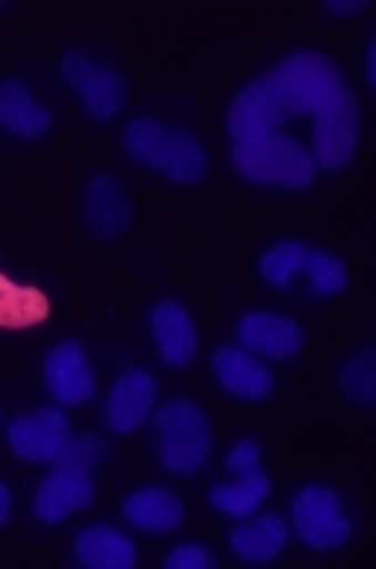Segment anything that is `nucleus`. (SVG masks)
I'll return each instance as SVG.
<instances>
[{"label": "nucleus", "mask_w": 376, "mask_h": 569, "mask_svg": "<svg viewBox=\"0 0 376 569\" xmlns=\"http://www.w3.org/2000/svg\"><path fill=\"white\" fill-rule=\"evenodd\" d=\"M345 94L353 91L334 59L318 56V51H294L275 71L243 87L240 99L227 110V130H232V142L278 134L286 118L322 114V110L337 107Z\"/></svg>", "instance_id": "obj_1"}, {"label": "nucleus", "mask_w": 376, "mask_h": 569, "mask_svg": "<svg viewBox=\"0 0 376 569\" xmlns=\"http://www.w3.org/2000/svg\"><path fill=\"white\" fill-rule=\"evenodd\" d=\"M122 146L138 166L157 169V173H165L169 181H181V184L201 181L204 169H209L204 146L196 142L193 134L173 130V126L157 122V118H134V122L125 126Z\"/></svg>", "instance_id": "obj_2"}, {"label": "nucleus", "mask_w": 376, "mask_h": 569, "mask_svg": "<svg viewBox=\"0 0 376 569\" xmlns=\"http://www.w3.org/2000/svg\"><path fill=\"white\" fill-rule=\"evenodd\" d=\"M232 161L247 181L275 184V189H306L314 181V153L291 134H263L247 142H232Z\"/></svg>", "instance_id": "obj_3"}, {"label": "nucleus", "mask_w": 376, "mask_h": 569, "mask_svg": "<svg viewBox=\"0 0 376 569\" xmlns=\"http://www.w3.org/2000/svg\"><path fill=\"white\" fill-rule=\"evenodd\" d=\"M212 425L193 401H169L157 409V460L176 476H193L209 463Z\"/></svg>", "instance_id": "obj_4"}, {"label": "nucleus", "mask_w": 376, "mask_h": 569, "mask_svg": "<svg viewBox=\"0 0 376 569\" xmlns=\"http://www.w3.org/2000/svg\"><path fill=\"white\" fill-rule=\"evenodd\" d=\"M260 271L271 287H291L294 276H306L318 295H337L349 283V271H345V263L337 256L298 240H283L275 248H267V256L260 260Z\"/></svg>", "instance_id": "obj_5"}, {"label": "nucleus", "mask_w": 376, "mask_h": 569, "mask_svg": "<svg viewBox=\"0 0 376 569\" xmlns=\"http://www.w3.org/2000/svg\"><path fill=\"white\" fill-rule=\"evenodd\" d=\"M291 527L309 550H337L353 535L334 487H302L291 502Z\"/></svg>", "instance_id": "obj_6"}, {"label": "nucleus", "mask_w": 376, "mask_h": 569, "mask_svg": "<svg viewBox=\"0 0 376 569\" xmlns=\"http://www.w3.org/2000/svg\"><path fill=\"white\" fill-rule=\"evenodd\" d=\"M59 71H63V79H68V83L79 91L87 114L99 118V122L114 118L118 110L125 107V79L118 76V71L91 63L83 51H68V56H63V63H59Z\"/></svg>", "instance_id": "obj_7"}, {"label": "nucleus", "mask_w": 376, "mask_h": 569, "mask_svg": "<svg viewBox=\"0 0 376 569\" xmlns=\"http://www.w3.org/2000/svg\"><path fill=\"white\" fill-rule=\"evenodd\" d=\"M314 166L318 169H345L357 153L360 138V107L353 94H345L337 107L314 114Z\"/></svg>", "instance_id": "obj_8"}, {"label": "nucleus", "mask_w": 376, "mask_h": 569, "mask_svg": "<svg viewBox=\"0 0 376 569\" xmlns=\"http://www.w3.org/2000/svg\"><path fill=\"white\" fill-rule=\"evenodd\" d=\"M71 425L59 409H35V412H20L9 425V445L20 460L32 463H51L59 456V448L68 445Z\"/></svg>", "instance_id": "obj_9"}, {"label": "nucleus", "mask_w": 376, "mask_h": 569, "mask_svg": "<svg viewBox=\"0 0 376 569\" xmlns=\"http://www.w3.org/2000/svg\"><path fill=\"white\" fill-rule=\"evenodd\" d=\"M94 499V479L91 471H75V468H55L48 479L40 483L32 502V515L40 522H63L75 511L91 507Z\"/></svg>", "instance_id": "obj_10"}, {"label": "nucleus", "mask_w": 376, "mask_h": 569, "mask_svg": "<svg viewBox=\"0 0 376 569\" xmlns=\"http://www.w3.org/2000/svg\"><path fill=\"white\" fill-rule=\"evenodd\" d=\"M43 381H48L51 397L63 405H87L94 397V369L75 342H59L43 358Z\"/></svg>", "instance_id": "obj_11"}, {"label": "nucleus", "mask_w": 376, "mask_h": 569, "mask_svg": "<svg viewBox=\"0 0 376 569\" xmlns=\"http://www.w3.org/2000/svg\"><path fill=\"white\" fill-rule=\"evenodd\" d=\"M157 401V381L145 369H125L106 397V425L114 432H138Z\"/></svg>", "instance_id": "obj_12"}, {"label": "nucleus", "mask_w": 376, "mask_h": 569, "mask_svg": "<svg viewBox=\"0 0 376 569\" xmlns=\"http://www.w3.org/2000/svg\"><path fill=\"white\" fill-rule=\"evenodd\" d=\"M212 369H216L220 386L232 397H240V401H263L275 389L271 369L243 346H220L216 358H212Z\"/></svg>", "instance_id": "obj_13"}, {"label": "nucleus", "mask_w": 376, "mask_h": 569, "mask_svg": "<svg viewBox=\"0 0 376 569\" xmlns=\"http://www.w3.org/2000/svg\"><path fill=\"white\" fill-rule=\"evenodd\" d=\"M240 346L247 353H263V358H294L302 350V327L283 315H243L240 319Z\"/></svg>", "instance_id": "obj_14"}, {"label": "nucleus", "mask_w": 376, "mask_h": 569, "mask_svg": "<svg viewBox=\"0 0 376 569\" xmlns=\"http://www.w3.org/2000/svg\"><path fill=\"white\" fill-rule=\"evenodd\" d=\"M0 126L24 142H35L51 130V110L35 99L24 79H4L0 83Z\"/></svg>", "instance_id": "obj_15"}, {"label": "nucleus", "mask_w": 376, "mask_h": 569, "mask_svg": "<svg viewBox=\"0 0 376 569\" xmlns=\"http://www.w3.org/2000/svg\"><path fill=\"white\" fill-rule=\"evenodd\" d=\"M87 224H91L94 236H102V240H114V236H122L125 228H130V197H125L122 181L118 177H91L87 181Z\"/></svg>", "instance_id": "obj_16"}, {"label": "nucleus", "mask_w": 376, "mask_h": 569, "mask_svg": "<svg viewBox=\"0 0 376 569\" xmlns=\"http://www.w3.org/2000/svg\"><path fill=\"white\" fill-rule=\"evenodd\" d=\"M150 330H153V342H157L161 358L169 366H189L196 358V327L189 319V310L181 302H157L150 310Z\"/></svg>", "instance_id": "obj_17"}, {"label": "nucleus", "mask_w": 376, "mask_h": 569, "mask_svg": "<svg viewBox=\"0 0 376 569\" xmlns=\"http://www.w3.org/2000/svg\"><path fill=\"white\" fill-rule=\"evenodd\" d=\"M286 538H291V530H286V522L278 515H260V519H251L232 530V550L235 558L251 561V566H263V561H275L283 553Z\"/></svg>", "instance_id": "obj_18"}, {"label": "nucleus", "mask_w": 376, "mask_h": 569, "mask_svg": "<svg viewBox=\"0 0 376 569\" xmlns=\"http://www.w3.org/2000/svg\"><path fill=\"white\" fill-rule=\"evenodd\" d=\"M122 515L134 522L138 530H150V535H165V530H176L184 519V507L173 491L165 487H150V491H138L122 502Z\"/></svg>", "instance_id": "obj_19"}, {"label": "nucleus", "mask_w": 376, "mask_h": 569, "mask_svg": "<svg viewBox=\"0 0 376 569\" xmlns=\"http://www.w3.org/2000/svg\"><path fill=\"white\" fill-rule=\"evenodd\" d=\"M75 558L91 569H130L138 561V550L114 527H91L75 538Z\"/></svg>", "instance_id": "obj_20"}, {"label": "nucleus", "mask_w": 376, "mask_h": 569, "mask_svg": "<svg viewBox=\"0 0 376 569\" xmlns=\"http://www.w3.org/2000/svg\"><path fill=\"white\" fill-rule=\"evenodd\" d=\"M48 295L35 291V287H20L9 276H0V327L4 330H24L40 327L48 319Z\"/></svg>", "instance_id": "obj_21"}, {"label": "nucleus", "mask_w": 376, "mask_h": 569, "mask_svg": "<svg viewBox=\"0 0 376 569\" xmlns=\"http://www.w3.org/2000/svg\"><path fill=\"white\" fill-rule=\"evenodd\" d=\"M271 495V479L263 476L260 468L251 471H240V479L235 483H220L212 487V507L224 515H235V519H247V515H255L263 507V499Z\"/></svg>", "instance_id": "obj_22"}, {"label": "nucleus", "mask_w": 376, "mask_h": 569, "mask_svg": "<svg viewBox=\"0 0 376 569\" xmlns=\"http://www.w3.org/2000/svg\"><path fill=\"white\" fill-rule=\"evenodd\" d=\"M342 393L357 409H373L376 405V346H365V350H357V358L345 361Z\"/></svg>", "instance_id": "obj_23"}, {"label": "nucleus", "mask_w": 376, "mask_h": 569, "mask_svg": "<svg viewBox=\"0 0 376 569\" xmlns=\"http://www.w3.org/2000/svg\"><path fill=\"white\" fill-rule=\"evenodd\" d=\"M106 456H110V448H106V440H99V436H75V440L68 436V445L59 448V456L51 463H55V468L94 471L99 463H106Z\"/></svg>", "instance_id": "obj_24"}, {"label": "nucleus", "mask_w": 376, "mask_h": 569, "mask_svg": "<svg viewBox=\"0 0 376 569\" xmlns=\"http://www.w3.org/2000/svg\"><path fill=\"white\" fill-rule=\"evenodd\" d=\"M209 566H212V558L204 546H176L165 558V569H209Z\"/></svg>", "instance_id": "obj_25"}, {"label": "nucleus", "mask_w": 376, "mask_h": 569, "mask_svg": "<svg viewBox=\"0 0 376 569\" xmlns=\"http://www.w3.org/2000/svg\"><path fill=\"white\" fill-rule=\"evenodd\" d=\"M260 445H255V440H240V445L232 448V452H227V471H235V476H240V471H251V468H260Z\"/></svg>", "instance_id": "obj_26"}, {"label": "nucleus", "mask_w": 376, "mask_h": 569, "mask_svg": "<svg viewBox=\"0 0 376 569\" xmlns=\"http://www.w3.org/2000/svg\"><path fill=\"white\" fill-rule=\"evenodd\" d=\"M368 0H326V12L329 17H357V12H365Z\"/></svg>", "instance_id": "obj_27"}, {"label": "nucleus", "mask_w": 376, "mask_h": 569, "mask_svg": "<svg viewBox=\"0 0 376 569\" xmlns=\"http://www.w3.org/2000/svg\"><path fill=\"white\" fill-rule=\"evenodd\" d=\"M9 515H12V495H9V487L0 483V527L9 522Z\"/></svg>", "instance_id": "obj_28"}, {"label": "nucleus", "mask_w": 376, "mask_h": 569, "mask_svg": "<svg viewBox=\"0 0 376 569\" xmlns=\"http://www.w3.org/2000/svg\"><path fill=\"white\" fill-rule=\"evenodd\" d=\"M368 83H376V40L368 43Z\"/></svg>", "instance_id": "obj_29"}]
</instances>
